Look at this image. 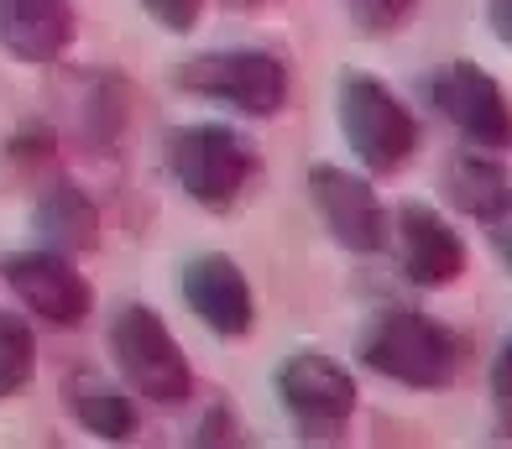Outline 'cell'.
<instances>
[{
	"mask_svg": "<svg viewBox=\"0 0 512 449\" xmlns=\"http://www.w3.org/2000/svg\"><path fill=\"white\" fill-rule=\"evenodd\" d=\"M345 11H351L356 32H366V37H387V32L408 27V16L418 11V0H345Z\"/></svg>",
	"mask_w": 512,
	"mask_h": 449,
	"instance_id": "obj_17",
	"label": "cell"
},
{
	"mask_svg": "<svg viewBox=\"0 0 512 449\" xmlns=\"http://www.w3.org/2000/svg\"><path fill=\"white\" fill-rule=\"evenodd\" d=\"M37 235L48 251H63V256H79V251H95L100 246V209L95 199L74 183H58L42 194L37 215H32Z\"/></svg>",
	"mask_w": 512,
	"mask_h": 449,
	"instance_id": "obj_13",
	"label": "cell"
},
{
	"mask_svg": "<svg viewBox=\"0 0 512 449\" xmlns=\"http://www.w3.org/2000/svg\"><path fill=\"white\" fill-rule=\"evenodd\" d=\"M142 11L168 32H194L204 16V0H142Z\"/></svg>",
	"mask_w": 512,
	"mask_h": 449,
	"instance_id": "obj_18",
	"label": "cell"
},
{
	"mask_svg": "<svg viewBox=\"0 0 512 449\" xmlns=\"http://www.w3.org/2000/svg\"><path fill=\"white\" fill-rule=\"evenodd\" d=\"M277 392H283L298 439L309 444H335L356 413V376L330 356H314V350H298L277 366Z\"/></svg>",
	"mask_w": 512,
	"mask_h": 449,
	"instance_id": "obj_5",
	"label": "cell"
},
{
	"mask_svg": "<svg viewBox=\"0 0 512 449\" xmlns=\"http://www.w3.org/2000/svg\"><path fill=\"white\" fill-rule=\"evenodd\" d=\"M183 298H189V309L225 340L246 335L251 319H256V298H251L246 272L220 251L194 256V262L183 267Z\"/></svg>",
	"mask_w": 512,
	"mask_h": 449,
	"instance_id": "obj_10",
	"label": "cell"
},
{
	"mask_svg": "<svg viewBox=\"0 0 512 449\" xmlns=\"http://www.w3.org/2000/svg\"><path fill=\"white\" fill-rule=\"evenodd\" d=\"M361 361L418 392H445L460 371V345L439 319L418 314V309H387L366 324L361 335Z\"/></svg>",
	"mask_w": 512,
	"mask_h": 449,
	"instance_id": "obj_1",
	"label": "cell"
},
{
	"mask_svg": "<svg viewBox=\"0 0 512 449\" xmlns=\"http://www.w3.org/2000/svg\"><path fill=\"white\" fill-rule=\"evenodd\" d=\"M481 225H486V235H492L497 256H502V262H507V272H512V188H507V194H502L492 209H486V215H481Z\"/></svg>",
	"mask_w": 512,
	"mask_h": 449,
	"instance_id": "obj_20",
	"label": "cell"
},
{
	"mask_svg": "<svg viewBox=\"0 0 512 449\" xmlns=\"http://www.w3.org/2000/svg\"><path fill=\"white\" fill-rule=\"evenodd\" d=\"M392 225H398V256H403L408 282H418V288H450L465 272V241L429 204H403Z\"/></svg>",
	"mask_w": 512,
	"mask_h": 449,
	"instance_id": "obj_11",
	"label": "cell"
},
{
	"mask_svg": "<svg viewBox=\"0 0 512 449\" xmlns=\"http://www.w3.org/2000/svg\"><path fill=\"white\" fill-rule=\"evenodd\" d=\"M309 199L319 204L324 225L330 235L345 246V251H382L387 246V215H382V199L371 194V183H361L356 173L345 168H330V162H319L309 173Z\"/></svg>",
	"mask_w": 512,
	"mask_h": 449,
	"instance_id": "obj_9",
	"label": "cell"
},
{
	"mask_svg": "<svg viewBox=\"0 0 512 449\" xmlns=\"http://www.w3.org/2000/svg\"><path fill=\"white\" fill-rule=\"evenodd\" d=\"M340 131L366 173H398L418 152V121L398 94L371 74L340 79Z\"/></svg>",
	"mask_w": 512,
	"mask_h": 449,
	"instance_id": "obj_3",
	"label": "cell"
},
{
	"mask_svg": "<svg viewBox=\"0 0 512 449\" xmlns=\"http://www.w3.org/2000/svg\"><path fill=\"white\" fill-rule=\"evenodd\" d=\"M173 79L183 89L209 94V100H225V105H236L246 115H277L288 105V68H283V58L262 53V47L189 58Z\"/></svg>",
	"mask_w": 512,
	"mask_h": 449,
	"instance_id": "obj_6",
	"label": "cell"
},
{
	"mask_svg": "<svg viewBox=\"0 0 512 449\" xmlns=\"http://www.w3.org/2000/svg\"><path fill=\"white\" fill-rule=\"evenodd\" d=\"M32 376H37V335H32V324L21 314H11V309H0V403L16 397V392H27Z\"/></svg>",
	"mask_w": 512,
	"mask_h": 449,
	"instance_id": "obj_16",
	"label": "cell"
},
{
	"mask_svg": "<svg viewBox=\"0 0 512 449\" xmlns=\"http://www.w3.org/2000/svg\"><path fill=\"white\" fill-rule=\"evenodd\" d=\"M492 403H497V423L512 439V340L502 345V356L492 361Z\"/></svg>",
	"mask_w": 512,
	"mask_h": 449,
	"instance_id": "obj_19",
	"label": "cell"
},
{
	"mask_svg": "<svg viewBox=\"0 0 512 449\" xmlns=\"http://www.w3.org/2000/svg\"><path fill=\"white\" fill-rule=\"evenodd\" d=\"M110 350H115V366L121 376L147 397V403H189L194 392V366L189 356L178 350L173 329L162 324L147 303H126L121 314L110 319Z\"/></svg>",
	"mask_w": 512,
	"mask_h": 449,
	"instance_id": "obj_2",
	"label": "cell"
},
{
	"mask_svg": "<svg viewBox=\"0 0 512 449\" xmlns=\"http://www.w3.org/2000/svg\"><path fill=\"white\" fill-rule=\"evenodd\" d=\"M486 21H492V32L512 47V0H486Z\"/></svg>",
	"mask_w": 512,
	"mask_h": 449,
	"instance_id": "obj_21",
	"label": "cell"
},
{
	"mask_svg": "<svg viewBox=\"0 0 512 449\" xmlns=\"http://www.w3.org/2000/svg\"><path fill=\"white\" fill-rule=\"evenodd\" d=\"M0 277L11 282V293L27 303L37 319H48L58 329H74L89 319L95 309V288H89V277L68 262L63 251H16L0 262Z\"/></svg>",
	"mask_w": 512,
	"mask_h": 449,
	"instance_id": "obj_8",
	"label": "cell"
},
{
	"mask_svg": "<svg viewBox=\"0 0 512 449\" xmlns=\"http://www.w3.org/2000/svg\"><path fill=\"white\" fill-rule=\"evenodd\" d=\"M74 42V0H0V47L16 63H53Z\"/></svg>",
	"mask_w": 512,
	"mask_h": 449,
	"instance_id": "obj_12",
	"label": "cell"
},
{
	"mask_svg": "<svg viewBox=\"0 0 512 449\" xmlns=\"http://www.w3.org/2000/svg\"><path fill=\"white\" fill-rule=\"evenodd\" d=\"M445 188H450V199L465 209V215H486L502 194H507V173H502V162L486 157V147H465L450 157V168H445Z\"/></svg>",
	"mask_w": 512,
	"mask_h": 449,
	"instance_id": "obj_14",
	"label": "cell"
},
{
	"mask_svg": "<svg viewBox=\"0 0 512 449\" xmlns=\"http://www.w3.org/2000/svg\"><path fill=\"white\" fill-rule=\"evenodd\" d=\"M236 6H262V0H236Z\"/></svg>",
	"mask_w": 512,
	"mask_h": 449,
	"instance_id": "obj_22",
	"label": "cell"
},
{
	"mask_svg": "<svg viewBox=\"0 0 512 449\" xmlns=\"http://www.w3.org/2000/svg\"><path fill=\"white\" fill-rule=\"evenodd\" d=\"M168 168L194 204L230 209L241 199V188L251 183L256 157L246 147V136H236L230 126H183L168 136Z\"/></svg>",
	"mask_w": 512,
	"mask_h": 449,
	"instance_id": "obj_4",
	"label": "cell"
},
{
	"mask_svg": "<svg viewBox=\"0 0 512 449\" xmlns=\"http://www.w3.org/2000/svg\"><path fill=\"white\" fill-rule=\"evenodd\" d=\"M74 418L84 423L95 439H110V444H126L136 439V403L126 392H110V387H79L74 392Z\"/></svg>",
	"mask_w": 512,
	"mask_h": 449,
	"instance_id": "obj_15",
	"label": "cell"
},
{
	"mask_svg": "<svg viewBox=\"0 0 512 449\" xmlns=\"http://www.w3.org/2000/svg\"><path fill=\"white\" fill-rule=\"evenodd\" d=\"M429 100L445 121L486 152H512V105L502 84L476 63H445L429 79Z\"/></svg>",
	"mask_w": 512,
	"mask_h": 449,
	"instance_id": "obj_7",
	"label": "cell"
}]
</instances>
